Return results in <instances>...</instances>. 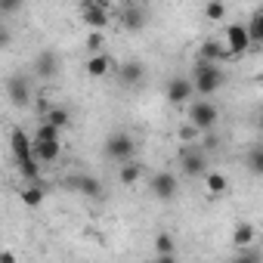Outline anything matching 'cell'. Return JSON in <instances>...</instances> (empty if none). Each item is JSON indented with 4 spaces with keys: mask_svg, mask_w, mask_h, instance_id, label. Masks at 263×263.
<instances>
[{
    "mask_svg": "<svg viewBox=\"0 0 263 263\" xmlns=\"http://www.w3.org/2000/svg\"><path fill=\"white\" fill-rule=\"evenodd\" d=\"M19 198H22V204H25V208H41V204H44V198H47V186H44L41 180L25 183V189L19 192Z\"/></svg>",
    "mask_w": 263,
    "mask_h": 263,
    "instance_id": "17",
    "label": "cell"
},
{
    "mask_svg": "<svg viewBox=\"0 0 263 263\" xmlns=\"http://www.w3.org/2000/svg\"><path fill=\"white\" fill-rule=\"evenodd\" d=\"M192 93H195L192 78H174V81H167V99H171L174 105L189 102V99H192Z\"/></svg>",
    "mask_w": 263,
    "mask_h": 263,
    "instance_id": "11",
    "label": "cell"
},
{
    "mask_svg": "<svg viewBox=\"0 0 263 263\" xmlns=\"http://www.w3.org/2000/svg\"><path fill=\"white\" fill-rule=\"evenodd\" d=\"M245 164H248V171H251V174L263 177V146H254V149L245 155Z\"/></svg>",
    "mask_w": 263,
    "mask_h": 263,
    "instance_id": "25",
    "label": "cell"
},
{
    "mask_svg": "<svg viewBox=\"0 0 263 263\" xmlns=\"http://www.w3.org/2000/svg\"><path fill=\"white\" fill-rule=\"evenodd\" d=\"M204 16H208L211 22H223V16H226V4H223V0H208Z\"/></svg>",
    "mask_w": 263,
    "mask_h": 263,
    "instance_id": "28",
    "label": "cell"
},
{
    "mask_svg": "<svg viewBox=\"0 0 263 263\" xmlns=\"http://www.w3.org/2000/svg\"><path fill=\"white\" fill-rule=\"evenodd\" d=\"M111 68H115V59L105 50L102 53H90V59H87V74L90 78H105Z\"/></svg>",
    "mask_w": 263,
    "mask_h": 263,
    "instance_id": "15",
    "label": "cell"
},
{
    "mask_svg": "<svg viewBox=\"0 0 263 263\" xmlns=\"http://www.w3.org/2000/svg\"><path fill=\"white\" fill-rule=\"evenodd\" d=\"M118 81H121V87H137L143 81V62L130 59V62L118 65Z\"/></svg>",
    "mask_w": 263,
    "mask_h": 263,
    "instance_id": "16",
    "label": "cell"
},
{
    "mask_svg": "<svg viewBox=\"0 0 263 263\" xmlns=\"http://www.w3.org/2000/svg\"><path fill=\"white\" fill-rule=\"evenodd\" d=\"M7 93H10V102L16 105V108H25L28 102H31V84H28V78L19 71V74H13L10 81H7Z\"/></svg>",
    "mask_w": 263,
    "mask_h": 263,
    "instance_id": "8",
    "label": "cell"
},
{
    "mask_svg": "<svg viewBox=\"0 0 263 263\" xmlns=\"http://www.w3.org/2000/svg\"><path fill=\"white\" fill-rule=\"evenodd\" d=\"M217 118H220V111H217V105H214L211 99H195V102L189 105V111H186V121H192V124L201 130V134L214 130Z\"/></svg>",
    "mask_w": 263,
    "mask_h": 263,
    "instance_id": "3",
    "label": "cell"
},
{
    "mask_svg": "<svg viewBox=\"0 0 263 263\" xmlns=\"http://www.w3.org/2000/svg\"><path fill=\"white\" fill-rule=\"evenodd\" d=\"M146 22H149V16H146V10H140V7H127L124 16H121V25H124L127 31H140V28H146Z\"/></svg>",
    "mask_w": 263,
    "mask_h": 263,
    "instance_id": "18",
    "label": "cell"
},
{
    "mask_svg": "<svg viewBox=\"0 0 263 263\" xmlns=\"http://www.w3.org/2000/svg\"><path fill=\"white\" fill-rule=\"evenodd\" d=\"M204 183H208V192H211L214 198L226 195V189H229V180H226L223 174H214V171H208V174H204Z\"/></svg>",
    "mask_w": 263,
    "mask_h": 263,
    "instance_id": "23",
    "label": "cell"
},
{
    "mask_svg": "<svg viewBox=\"0 0 263 263\" xmlns=\"http://www.w3.org/2000/svg\"><path fill=\"white\" fill-rule=\"evenodd\" d=\"M102 47H105L102 31H99V28H90V34H87V50H90V53H102Z\"/></svg>",
    "mask_w": 263,
    "mask_h": 263,
    "instance_id": "29",
    "label": "cell"
},
{
    "mask_svg": "<svg viewBox=\"0 0 263 263\" xmlns=\"http://www.w3.org/2000/svg\"><path fill=\"white\" fill-rule=\"evenodd\" d=\"M65 183H68V189H74L84 198H99L102 195V183L96 177H90V174H71Z\"/></svg>",
    "mask_w": 263,
    "mask_h": 263,
    "instance_id": "9",
    "label": "cell"
},
{
    "mask_svg": "<svg viewBox=\"0 0 263 263\" xmlns=\"http://www.w3.org/2000/svg\"><path fill=\"white\" fill-rule=\"evenodd\" d=\"M81 19L90 25V28H105L111 22V7L105 4V0H84L81 4Z\"/></svg>",
    "mask_w": 263,
    "mask_h": 263,
    "instance_id": "5",
    "label": "cell"
},
{
    "mask_svg": "<svg viewBox=\"0 0 263 263\" xmlns=\"http://www.w3.org/2000/svg\"><path fill=\"white\" fill-rule=\"evenodd\" d=\"M180 167H183L186 177H204V174H208V149L189 143V146L180 152Z\"/></svg>",
    "mask_w": 263,
    "mask_h": 263,
    "instance_id": "4",
    "label": "cell"
},
{
    "mask_svg": "<svg viewBox=\"0 0 263 263\" xmlns=\"http://www.w3.org/2000/svg\"><path fill=\"white\" fill-rule=\"evenodd\" d=\"M177 189H180V183H177V177H174L171 171H158V174H152V180H149V192H152L158 201H174V198H177Z\"/></svg>",
    "mask_w": 263,
    "mask_h": 263,
    "instance_id": "6",
    "label": "cell"
},
{
    "mask_svg": "<svg viewBox=\"0 0 263 263\" xmlns=\"http://www.w3.org/2000/svg\"><path fill=\"white\" fill-rule=\"evenodd\" d=\"M16 171H19V177H22L25 183L41 180V161H37L34 155H28V158H16Z\"/></svg>",
    "mask_w": 263,
    "mask_h": 263,
    "instance_id": "19",
    "label": "cell"
},
{
    "mask_svg": "<svg viewBox=\"0 0 263 263\" xmlns=\"http://www.w3.org/2000/svg\"><path fill=\"white\" fill-rule=\"evenodd\" d=\"M0 44H4V47H10V28H7V25L0 28Z\"/></svg>",
    "mask_w": 263,
    "mask_h": 263,
    "instance_id": "33",
    "label": "cell"
},
{
    "mask_svg": "<svg viewBox=\"0 0 263 263\" xmlns=\"http://www.w3.org/2000/svg\"><path fill=\"white\" fill-rule=\"evenodd\" d=\"M192 84H195L198 96H214L226 84V74H223V68H217V62L195 59V65H192Z\"/></svg>",
    "mask_w": 263,
    "mask_h": 263,
    "instance_id": "1",
    "label": "cell"
},
{
    "mask_svg": "<svg viewBox=\"0 0 263 263\" xmlns=\"http://www.w3.org/2000/svg\"><path fill=\"white\" fill-rule=\"evenodd\" d=\"M155 254H158V260H174L177 257V241H174L171 232H158L155 235Z\"/></svg>",
    "mask_w": 263,
    "mask_h": 263,
    "instance_id": "21",
    "label": "cell"
},
{
    "mask_svg": "<svg viewBox=\"0 0 263 263\" xmlns=\"http://www.w3.org/2000/svg\"><path fill=\"white\" fill-rule=\"evenodd\" d=\"M223 41H226V47H229L232 59H235V56H245V53H248V47L254 44V41H251L248 25H241V22H232V25L226 28V34H223Z\"/></svg>",
    "mask_w": 263,
    "mask_h": 263,
    "instance_id": "7",
    "label": "cell"
},
{
    "mask_svg": "<svg viewBox=\"0 0 263 263\" xmlns=\"http://www.w3.org/2000/svg\"><path fill=\"white\" fill-rule=\"evenodd\" d=\"M62 155V140H34V158L41 164H56Z\"/></svg>",
    "mask_w": 263,
    "mask_h": 263,
    "instance_id": "12",
    "label": "cell"
},
{
    "mask_svg": "<svg viewBox=\"0 0 263 263\" xmlns=\"http://www.w3.org/2000/svg\"><path fill=\"white\" fill-rule=\"evenodd\" d=\"M105 155H108L111 161H118V164L130 161V158L137 155V143H134V137L124 134V130H115V134H108V140H105Z\"/></svg>",
    "mask_w": 263,
    "mask_h": 263,
    "instance_id": "2",
    "label": "cell"
},
{
    "mask_svg": "<svg viewBox=\"0 0 263 263\" xmlns=\"http://www.w3.org/2000/svg\"><path fill=\"white\" fill-rule=\"evenodd\" d=\"M195 59H204V62H223V59H232L226 41H217V37H208L201 47H198V56Z\"/></svg>",
    "mask_w": 263,
    "mask_h": 263,
    "instance_id": "10",
    "label": "cell"
},
{
    "mask_svg": "<svg viewBox=\"0 0 263 263\" xmlns=\"http://www.w3.org/2000/svg\"><path fill=\"white\" fill-rule=\"evenodd\" d=\"M201 146H204L208 152H211V149H217V137L211 134V130H208V134H204V140H201Z\"/></svg>",
    "mask_w": 263,
    "mask_h": 263,
    "instance_id": "32",
    "label": "cell"
},
{
    "mask_svg": "<svg viewBox=\"0 0 263 263\" xmlns=\"http://www.w3.org/2000/svg\"><path fill=\"white\" fill-rule=\"evenodd\" d=\"M34 71H37V78H44V81L56 78V74H59V56H56L53 50H41L37 59H34Z\"/></svg>",
    "mask_w": 263,
    "mask_h": 263,
    "instance_id": "13",
    "label": "cell"
},
{
    "mask_svg": "<svg viewBox=\"0 0 263 263\" xmlns=\"http://www.w3.org/2000/svg\"><path fill=\"white\" fill-rule=\"evenodd\" d=\"M198 137H201V130H198L192 121H186V124L180 127V140H183V143H195Z\"/></svg>",
    "mask_w": 263,
    "mask_h": 263,
    "instance_id": "30",
    "label": "cell"
},
{
    "mask_svg": "<svg viewBox=\"0 0 263 263\" xmlns=\"http://www.w3.org/2000/svg\"><path fill=\"white\" fill-rule=\"evenodd\" d=\"M254 241H257V226L254 223H238L232 229V245L235 248H251Z\"/></svg>",
    "mask_w": 263,
    "mask_h": 263,
    "instance_id": "20",
    "label": "cell"
},
{
    "mask_svg": "<svg viewBox=\"0 0 263 263\" xmlns=\"http://www.w3.org/2000/svg\"><path fill=\"white\" fill-rule=\"evenodd\" d=\"M19 10H22V0H0V16H4V19L16 16Z\"/></svg>",
    "mask_w": 263,
    "mask_h": 263,
    "instance_id": "31",
    "label": "cell"
},
{
    "mask_svg": "<svg viewBox=\"0 0 263 263\" xmlns=\"http://www.w3.org/2000/svg\"><path fill=\"white\" fill-rule=\"evenodd\" d=\"M44 121H50V124H56V127H68L71 124V115H68V108H62V105H50L47 111H44Z\"/></svg>",
    "mask_w": 263,
    "mask_h": 263,
    "instance_id": "24",
    "label": "cell"
},
{
    "mask_svg": "<svg viewBox=\"0 0 263 263\" xmlns=\"http://www.w3.org/2000/svg\"><path fill=\"white\" fill-rule=\"evenodd\" d=\"M140 177H143V167L130 158V161H124L121 164V171H118V180L124 183V186H134V183H140Z\"/></svg>",
    "mask_w": 263,
    "mask_h": 263,
    "instance_id": "22",
    "label": "cell"
},
{
    "mask_svg": "<svg viewBox=\"0 0 263 263\" xmlns=\"http://www.w3.org/2000/svg\"><path fill=\"white\" fill-rule=\"evenodd\" d=\"M248 31H251V41L254 44H263V7L251 16V22H248Z\"/></svg>",
    "mask_w": 263,
    "mask_h": 263,
    "instance_id": "26",
    "label": "cell"
},
{
    "mask_svg": "<svg viewBox=\"0 0 263 263\" xmlns=\"http://www.w3.org/2000/svg\"><path fill=\"white\" fill-rule=\"evenodd\" d=\"M257 121H260V130H263V108H260V115H257Z\"/></svg>",
    "mask_w": 263,
    "mask_h": 263,
    "instance_id": "34",
    "label": "cell"
},
{
    "mask_svg": "<svg viewBox=\"0 0 263 263\" xmlns=\"http://www.w3.org/2000/svg\"><path fill=\"white\" fill-rule=\"evenodd\" d=\"M10 149L16 158H28L34 155V137H28L22 127H13V134H10Z\"/></svg>",
    "mask_w": 263,
    "mask_h": 263,
    "instance_id": "14",
    "label": "cell"
},
{
    "mask_svg": "<svg viewBox=\"0 0 263 263\" xmlns=\"http://www.w3.org/2000/svg\"><path fill=\"white\" fill-rule=\"evenodd\" d=\"M59 134H62V127H56L50 121H41L37 130H34V140H59Z\"/></svg>",
    "mask_w": 263,
    "mask_h": 263,
    "instance_id": "27",
    "label": "cell"
}]
</instances>
